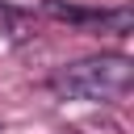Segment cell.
<instances>
[{
    "mask_svg": "<svg viewBox=\"0 0 134 134\" xmlns=\"http://www.w3.org/2000/svg\"><path fill=\"white\" fill-rule=\"evenodd\" d=\"M134 84V63L117 50L75 59L50 75V92L63 100H117Z\"/></svg>",
    "mask_w": 134,
    "mask_h": 134,
    "instance_id": "6da1fadb",
    "label": "cell"
},
{
    "mask_svg": "<svg viewBox=\"0 0 134 134\" xmlns=\"http://www.w3.org/2000/svg\"><path fill=\"white\" fill-rule=\"evenodd\" d=\"M46 17L54 21H67V25H80V29H96V34H130L134 25V13L130 8H71V4H59V0H42L38 4Z\"/></svg>",
    "mask_w": 134,
    "mask_h": 134,
    "instance_id": "7a4b0ae2",
    "label": "cell"
},
{
    "mask_svg": "<svg viewBox=\"0 0 134 134\" xmlns=\"http://www.w3.org/2000/svg\"><path fill=\"white\" fill-rule=\"evenodd\" d=\"M0 29H4L8 38H17V42H25V38L34 34L29 17H25L21 8H8V4H0Z\"/></svg>",
    "mask_w": 134,
    "mask_h": 134,
    "instance_id": "3957f363",
    "label": "cell"
}]
</instances>
